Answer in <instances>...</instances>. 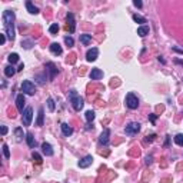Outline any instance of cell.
I'll list each match as a JSON object with an SVG mask.
<instances>
[{
	"label": "cell",
	"instance_id": "1",
	"mask_svg": "<svg viewBox=\"0 0 183 183\" xmlns=\"http://www.w3.org/2000/svg\"><path fill=\"white\" fill-rule=\"evenodd\" d=\"M3 26H4V32L10 40L15 39V12L13 10H4L3 12Z\"/></svg>",
	"mask_w": 183,
	"mask_h": 183
},
{
	"label": "cell",
	"instance_id": "2",
	"mask_svg": "<svg viewBox=\"0 0 183 183\" xmlns=\"http://www.w3.org/2000/svg\"><path fill=\"white\" fill-rule=\"evenodd\" d=\"M69 99H70V103H72L73 109H74V110H77V112H79L80 109L83 107V104H85L83 99L77 95V92H76V90H70V93H69Z\"/></svg>",
	"mask_w": 183,
	"mask_h": 183
},
{
	"label": "cell",
	"instance_id": "3",
	"mask_svg": "<svg viewBox=\"0 0 183 183\" xmlns=\"http://www.w3.org/2000/svg\"><path fill=\"white\" fill-rule=\"evenodd\" d=\"M126 106H128L129 109H132V110H135L139 107V99H137V96L133 95V93H128L126 96Z\"/></svg>",
	"mask_w": 183,
	"mask_h": 183
},
{
	"label": "cell",
	"instance_id": "4",
	"mask_svg": "<svg viewBox=\"0 0 183 183\" xmlns=\"http://www.w3.org/2000/svg\"><path fill=\"white\" fill-rule=\"evenodd\" d=\"M22 92L29 96H33L36 93V86H34V83H32L30 80H24L23 83H22Z\"/></svg>",
	"mask_w": 183,
	"mask_h": 183
},
{
	"label": "cell",
	"instance_id": "5",
	"mask_svg": "<svg viewBox=\"0 0 183 183\" xmlns=\"http://www.w3.org/2000/svg\"><path fill=\"white\" fill-rule=\"evenodd\" d=\"M33 119V110L32 107H26L23 110V114H22V122H23L24 126H30Z\"/></svg>",
	"mask_w": 183,
	"mask_h": 183
},
{
	"label": "cell",
	"instance_id": "6",
	"mask_svg": "<svg viewBox=\"0 0 183 183\" xmlns=\"http://www.w3.org/2000/svg\"><path fill=\"white\" fill-rule=\"evenodd\" d=\"M125 132H126V135H129V136L137 135V133L140 132V123H136V122L129 123L128 126H126V129H125Z\"/></svg>",
	"mask_w": 183,
	"mask_h": 183
},
{
	"label": "cell",
	"instance_id": "7",
	"mask_svg": "<svg viewBox=\"0 0 183 183\" xmlns=\"http://www.w3.org/2000/svg\"><path fill=\"white\" fill-rule=\"evenodd\" d=\"M97 56H99V49L93 47V49H89L87 50L86 59H87V62H95L96 59H97Z\"/></svg>",
	"mask_w": 183,
	"mask_h": 183
},
{
	"label": "cell",
	"instance_id": "8",
	"mask_svg": "<svg viewBox=\"0 0 183 183\" xmlns=\"http://www.w3.org/2000/svg\"><path fill=\"white\" fill-rule=\"evenodd\" d=\"M109 136H110V130H109V129H103L102 135H100V137H99V143L106 146V144L109 143Z\"/></svg>",
	"mask_w": 183,
	"mask_h": 183
},
{
	"label": "cell",
	"instance_id": "9",
	"mask_svg": "<svg viewBox=\"0 0 183 183\" xmlns=\"http://www.w3.org/2000/svg\"><path fill=\"white\" fill-rule=\"evenodd\" d=\"M66 27H67V30L70 33H73L76 30V23H74V16H73L72 13H69L67 15V24H66Z\"/></svg>",
	"mask_w": 183,
	"mask_h": 183
},
{
	"label": "cell",
	"instance_id": "10",
	"mask_svg": "<svg viewBox=\"0 0 183 183\" xmlns=\"http://www.w3.org/2000/svg\"><path fill=\"white\" fill-rule=\"evenodd\" d=\"M46 70L50 73V76H49V79H50V80L55 79V76L57 74V72H59V70H57V67L55 66V63H52V62L46 64Z\"/></svg>",
	"mask_w": 183,
	"mask_h": 183
},
{
	"label": "cell",
	"instance_id": "11",
	"mask_svg": "<svg viewBox=\"0 0 183 183\" xmlns=\"http://www.w3.org/2000/svg\"><path fill=\"white\" fill-rule=\"evenodd\" d=\"M92 162H93V157H92L90 155H87V156H85V157L79 162V167H82V169H86V167H89L90 165H92Z\"/></svg>",
	"mask_w": 183,
	"mask_h": 183
},
{
	"label": "cell",
	"instance_id": "12",
	"mask_svg": "<svg viewBox=\"0 0 183 183\" xmlns=\"http://www.w3.org/2000/svg\"><path fill=\"white\" fill-rule=\"evenodd\" d=\"M42 150L43 153L46 155V156H53V147H52V144L47 143V142H44V143H42Z\"/></svg>",
	"mask_w": 183,
	"mask_h": 183
},
{
	"label": "cell",
	"instance_id": "13",
	"mask_svg": "<svg viewBox=\"0 0 183 183\" xmlns=\"http://www.w3.org/2000/svg\"><path fill=\"white\" fill-rule=\"evenodd\" d=\"M50 52L56 56H60L63 53V49H62V46H60L59 43H52V44H50Z\"/></svg>",
	"mask_w": 183,
	"mask_h": 183
},
{
	"label": "cell",
	"instance_id": "14",
	"mask_svg": "<svg viewBox=\"0 0 183 183\" xmlns=\"http://www.w3.org/2000/svg\"><path fill=\"white\" fill-rule=\"evenodd\" d=\"M24 103H26V99H24V95L22 93V95L17 96V99H16V106H17V109H19V112H22V113H23Z\"/></svg>",
	"mask_w": 183,
	"mask_h": 183
},
{
	"label": "cell",
	"instance_id": "15",
	"mask_svg": "<svg viewBox=\"0 0 183 183\" xmlns=\"http://www.w3.org/2000/svg\"><path fill=\"white\" fill-rule=\"evenodd\" d=\"M90 79L92 80H99V79H102L103 77V72L100 70V69H93L92 72H90Z\"/></svg>",
	"mask_w": 183,
	"mask_h": 183
},
{
	"label": "cell",
	"instance_id": "16",
	"mask_svg": "<svg viewBox=\"0 0 183 183\" xmlns=\"http://www.w3.org/2000/svg\"><path fill=\"white\" fill-rule=\"evenodd\" d=\"M150 32V29H149V26H140L139 29H137V34L140 36V37H144V36H147Z\"/></svg>",
	"mask_w": 183,
	"mask_h": 183
},
{
	"label": "cell",
	"instance_id": "17",
	"mask_svg": "<svg viewBox=\"0 0 183 183\" xmlns=\"http://www.w3.org/2000/svg\"><path fill=\"white\" fill-rule=\"evenodd\" d=\"M60 128H62V132H63L64 136H70L73 133V129L70 128L67 123H62V126H60Z\"/></svg>",
	"mask_w": 183,
	"mask_h": 183
},
{
	"label": "cell",
	"instance_id": "18",
	"mask_svg": "<svg viewBox=\"0 0 183 183\" xmlns=\"http://www.w3.org/2000/svg\"><path fill=\"white\" fill-rule=\"evenodd\" d=\"M26 7H27V10H29L32 15H37V13H39V9L36 7L32 1H26Z\"/></svg>",
	"mask_w": 183,
	"mask_h": 183
},
{
	"label": "cell",
	"instance_id": "19",
	"mask_svg": "<svg viewBox=\"0 0 183 183\" xmlns=\"http://www.w3.org/2000/svg\"><path fill=\"white\" fill-rule=\"evenodd\" d=\"M80 42L85 44V46H87L92 43V34H80Z\"/></svg>",
	"mask_w": 183,
	"mask_h": 183
},
{
	"label": "cell",
	"instance_id": "20",
	"mask_svg": "<svg viewBox=\"0 0 183 183\" xmlns=\"http://www.w3.org/2000/svg\"><path fill=\"white\" fill-rule=\"evenodd\" d=\"M43 117H44V109L40 107L39 109V116H37V122H36V126H43Z\"/></svg>",
	"mask_w": 183,
	"mask_h": 183
},
{
	"label": "cell",
	"instance_id": "21",
	"mask_svg": "<svg viewBox=\"0 0 183 183\" xmlns=\"http://www.w3.org/2000/svg\"><path fill=\"white\" fill-rule=\"evenodd\" d=\"M15 73H16V69L13 67V64H9L7 67H4V74H6L7 77H12V76H15Z\"/></svg>",
	"mask_w": 183,
	"mask_h": 183
},
{
	"label": "cell",
	"instance_id": "22",
	"mask_svg": "<svg viewBox=\"0 0 183 183\" xmlns=\"http://www.w3.org/2000/svg\"><path fill=\"white\" fill-rule=\"evenodd\" d=\"M26 142L29 144V147H34V146H36V140H34V137H33L32 133H27V135H26Z\"/></svg>",
	"mask_w": 183,
	"mask_h": 183
},
{
	"label": "cell",
	"instance_id": "23",
	"mask_svg": "<svg viewBox=\"0 0 183 183\" xmlns=\"http://www.w3.org/2000/svg\"><path fill=\"white\" fill-rule=\"evenodd\" d=\"M15 135H16L17 142H22V139H23V136H24V133H23V129H22V128H17V129H15Z\"/></svg>",
	"mask_w": 183,
	"mask_h": 183
},
{
	"label": "cell",
	"instance_id": "24",
	"mask_svg": "<svg viewBox=\"0 0 183 183\" xmlns=\"http://www.w3.org/2000/svg\"><path fill=\"white\" fill-rule=\"evenodd\" d=\"M9 62H10V64H15L19 62V55L17 53H12V55H9Z\"/></svg>",
	"mask_w": 183,
	"mask_h": 183
},
{
	"label": "cell",
	"instance_id": "25",
	"mask_svg": "<svg viewBox=\"0 0 183 183\" xmlns=\"http://www.w3.org/2000/svg\"><path fill=\"white\" fill-rule=\"evenodd\" d=\"M32 157H33V160H34V162H36L37 165H42V162H43V160H42V156H40L37 152H33Z\"/></svg>",
	"mask_w": 183,
	"mask_h": 183
},
{
	"label": "cell",
	"instance_id": "26",
	"mask_svg": "<svg viewBox=\"0 0 183 183\" xmlns=\"http://www.w3.org/2000/svg\"><path fill=\"white\" fill-rule=\"evenodd\" d=\"M86 120H87L89 123H90V122H93V120H95V112H93V110H87V112H86Z\"/></svg>",
	"mask_w": 183,
	"mask_h": 183
},
{
	"label": "cell",
	"instance_id": "27",
	"mask_svg": "<svg viewBox=\"0 0 183 183\" xmlns=\"http://www.w3.org/2000/svg\"><path fill=\"white\" fill-rule=\"evenodd\" d=\"M49 32L52 33V34H56V33L59 32V24H57V23L50 24V27H49Z\"/></svg>",
	"mask_w": 183,
	"mask_h": 183
},
{
	"label": "cell",
	"instance_id": "28",
	"mask_svg": "<svg viewBox=\"0 0 183 183\" xmlns=\"http://www.w3.org/2000/svg\"><path fill=\"white\" fill-rule=\"evenodd\" d=\"M175 142H176V144L183 146V135H182V133H179V135L175 136Z\"/></svg>",
	"mask_w": 183,
	"mask_h": 183
},
{
	"label": "cell",
	"instance_id": "29",
	"mask_svg": "<svg viewBox=\"0 0 183 183\" xmlns=\"http://www.w3.org/2000/svg\"><path fill=\"white\" fill-rule=\"evenodd\" d=\"M47 107H49V110L50 112H53L55 110V100H53V99H52V97H49L47 99Z\"/></svg>",
	"mask_w": 183,
	"mask_h": 183
},
{
	"label": "cell",
	"instance_id": "30",
	"mask_svg": "<svg viewBox=\"0 0 183 183\" xmlns=\"http://www.w3.org/2000/svg\"><path fill=\"white\" fill-rule=\"evenodd\" d=\"M133 20H135L136 23H146V19L139 16V15H133Z\"/></svg>",
	"mask_w": 183,
	"mask_h": 183
},
{
	"label": "cell",
	"instance_id": "31",
	"mask_svg": "<svg viewBox=\"0 0 183 183\" xmlns=\"http://www.w3.org/2000/svg\"><path fill=\"white\" fill-rule=\"evenodd\" d=\"M3 155H4V157H6V159H9V157H10V150H9V146L6 143L3 144Z\"/></svg>",
	"mask_w": 183,
	"mask_h": 183
},
{
	"label": "cell",
	"instance_id": "32",
	"mask_svg": "<svg viewBox=\"0 0 183 183\" xmlns=\"http://www.w3.org/2000/svg\"><path fill=\"white\" fill-rule=\"evenodd\" d=\"M64 42H66V44H67L69 47H70V46H73V44H74V40H73L72 37H70V36H67V37H64Z\"/></svg>",
	"mask_w": 183,
	"mask_h": 183
},
{
	"label": "cell",
	"instance_id": "33",
	"mask_svg": "<svg viewBox=\"0 0 183 183\" xmlns=\"http://www.w3.org/2000/svg\"><path fill=\"white\" fill-rule=\"evenodd\" d=\"M155 137H156V135H150V136L147 135L144 140H146V142H153V140H155Z\"/></svg>",
	"mask_w": 183,
	"mask_h": 183
},
{
	"label": "cell",
	"instance_id": "34",
	"mask_svg": "<svg viewBox=\"0 0 183 183\" xmlns=\"http://www.w3.org/2000/svg\"><path fill=\"white\" fill-rule=\"evenodd\" d=\"M4 42H6V33L0 34V44H4Z\"/></svg>",
	"mask_w": 183,
	"mask_h": 183
},
{
	"label": "cell",
	"instance_id": "35",
	"mask_svg": "<svg viewBox=\"0 0 183 183\" xmlns=\"http://www.w3.org/2000/svg\"><path fill=\"white\" fill-rule=\"evenodd\" d=\"M133 4H135L136 7H142V1H139V0H135V1H133Z\"/></svg>",
	"mask_w": 183,
	"mask_h": 183
},
{
	"label": "cell",
	"instance_id": "36",
	"mask_svg": "<svg viewBox=\"0 0 183 183\" xmlns=\"http://www.w3.org/2000/svg\"><path fill=\"white\" fill-rule=\"evenodd\" d=\"M149 119H150L152 123H155V122H156V114H150V116H149Z\"/></svg>",
	"mask_w": 183,
	"mask_h": 183
},
{
	"label": "cell",
	"instance_id": "37",
	"mask_svg": "<svg viewBox=\"0 0 183 183\" xmlns=\"http://www.w3.org/2000/svg\"><path fill=\"white\" fill-rule=\"evenodd\" d=\"M6 133H7V128H6V126H1V135L4 136Z\"/></svg>",
	"mask_w": 183,
	"mask_h": 183
},
{
	"label": "cell",
	"instance_id": "38",
	"mask_svg": "<svg viewBox=\"0 0 183 183\" xmlns=\"http://www.w3.org/2000/svg\"><path fill=\"white\" fill-rule=\"evenodd\" d=\"M152 163V156H147L146 157V165H150Z\"/></svg>",
	"mask_w": 183,
	"mask_h": 183
},
{
	"label": "cell",
	"instance_id": "39",
	"mask_svg": "<svg viewBox=\"0 0 183 183\" xmlns=\"http://www.w3.org/2000/svg\"><path fill=\"white\" fill-rule=\"evenodd\" d=\"M173 50H175V52H177V53H182V55H183V50H182V49H179V47H173Z\"/></svg>",
	"mask_w": 183,
	"mask_h": 183
}]
</instances>
